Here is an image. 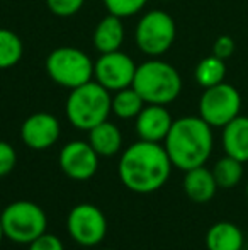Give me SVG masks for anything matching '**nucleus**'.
Listing matches in <instances>:
<instances>
[{"label": "nucleus", "instance_id": "8", "mask_svg": "<svg viewBox=\"0 0 248 250\" xmlns=\"http://www.w3.org/2000/svg\"><path fill=\"white\" fill-rule=\"evenodd\" d=\"M175 21L165 10H150L136 26V44L145 55L160 56L175 41Z\"/></svg>", "mask_w": 248, "mask_h": 250}, {"label": "nucleus", "instance_id": "29", "mask_svg": "<svg viewBox=\"0 0 248 250\" xmlns=\"http://www.w3.org/2000/svg\"><path fill=\"white\" fill-rule=\"evenodd\" d=\"M245 194H247V199H248V182H247V188H245Z\"/></svg>", "mask_w": 248, "mask_h": 250}, {"label": "nucleus", "instance_id": "10", "mask_svg": "<svg viewBox=\"0 0 248 250\" xmlns=\"http://www.w3.org/2000/svg\"><path fill=\"white\" fill-rule=\"evenodd\" d=\"M136 68L138 66L134 65L131 56L123 51L102 53L94 63V77L95 82L106 87L109 92H117L133 85Z\"/></svg>", "mask_w": 248, "mask_h": 250}, {"label": "nucleus", "instance_id": "18", "mask_svg": "<svg viewBox=\"0 0 248 250\" xmlns=\"http://www.w3.org/2000/svg\"><path fill=\"white\" fill-rule=\"evenodd\" d=\"M89 143L99 157H114L121 151L123 135L114 123L104 121L89 131Z\"/></svg>", "mask_w": 248, "mask_h": 250}, {"label": "nucleus", "instance_id": "21", "mask_svg": "<svg viewBox=\"0 0 248 250\" xmlns=\"http://www.w3.org/2000/svg\"><path fill=\"white\" fill-rule=\"evenodd\" d=\"M225 75H226L225 60L218 58L214 55L206 56L195 66V82L201 87H204V89L225 82Z\"/></svg>", "mask_w": 248, "mask_h": 250}, {"label": "nucleus", "instance_id": "5", "mask_svg": "<svg viewBox=\"0 0 248 250\" xmlns=\"http://www.w3.org/2000/svg\"><path fill=\"white\" fill-rule=\"evenodd\" d=\"M3 235L14 244L29 245L46 233L48 218L44 209L33 201L19 199L7 204L0 213Z\"/></svg>", "mask_w": 248, "mask_h": 250}, {"label": "nucleus", "instance_id": "13", "mask_svg": "<svg viewBox=\"0 0 248 250\" xmlns=\"http://www.w3.org/2000/svg\"><path fill=\"white\" fill-rule=\"evenodd\" d=\"M173 119L165 105L160 104H146L136 116V133L139 140L153 143H162L167 138Z\"/></svg>", "mask_w": 248, "mask_h": 250}, {"label": "nucleus", "instance_id": "22", "mask_svg": "<svg viewBox=\"0 0 248 250\" xmlns=\"http://www.w3.org/2000/svg\"><path fill=\"white\" fill-rule=\"evenodd\" d=\"M24 46L20 38L10 29L0 27V70L17 65L22 58Z\"/></svg>", "mask_w": 248, "mask_h": 250}, {"label": "nucleus", "instance_id": "2", "mask_svg": "<svg viewBox=\"0 0 248 250\" xmlns=\"http://www.w3.org/2000/svg\"><path fill=\"white\" fill-rule=\"evenodd\" d=\"M163 146L173 167L184 172L201 167L212 153V128L201 116H184L173 121Z\"/></svg>", "mask_w": 248, "mask_h": 250}, {"label": "nucleus", "instance_id": "25", "mask_svg": "<svg viewBox=\"0 0 248 250\" xmlns=\"http://www.w3.org/2000/svg\"><path fill=\"white\" fill-rule=\"evenodd\" d=\"M17 164V153L7 142H0V177H5L14 170Z\"/></svg>", "mask_w": 248, "mask_h": 250}, {"label": "nucleus", "instance_id": "15", "mask_svg": "<svg viewBox=\"0 0 248 250\" xmlns=\"http://www.w3.org/2000/svg\"><path fill=\"white\" fill-rule=\"evenodd\" d=\"M223 150L240 162H248V116H236L223 128Z\"/></svg>", "mask_w": 248, "mask_h": 250}, {"label": "nucleus", "instance_id": "24", "mask_svg": "<svg viewBox=\"0 0 248 250\" xmlns=\"http://www.w3.org/2000/svg\"><path fill=\"white\" fill-rule=\"evenodd\" d=\"M85 0H46V5L55 16L72 17L83 7Z\"/></svg>", "mask_w": 248, "mask_h": 250}, {"label": "nucleus", "instance_id": "30", "mask_svg": "<svg viewBox=\"0 0 248 250\" xmlns=\"http://www.w3.org/2000/svg\"><path fill=\"white\" fill-rule=\"evenodd\" d=\"M104 250H116V249H104Z\"/></svg>", "mask_w": 248, "mask_h": 250}, {"label": "nucleus", "instance_id": "14", "mask_svg": "<svg viewBox=\"0 0 248 250\" xmlns=\"http://www.w3.org/2000/svg\"><path fill=\"white\" fill-rule=\"evenodd\" d=\"M182 188L187 198L199 204L209 203L216 196V191H218V184H216L212 170L206 168L204 165L186 172Z\"/></svg>", "mask_w": 248, "mask_h": 250}, {"label": "nucleus", "instance_id": "12", "mask_svg": "<svg viewBox=\"0 0 248 250\" xmlns=\"http://www.w3.org/2000/svg\"><path fill=\"white\" fill-rule=\"evenodd\" d=\"M60 121L50 112H34L20 126V138L31 150H48L58 142Z\"/></svg>", "mask_w": 248, "mask_h": 250}, {"label": "nucleus", "instance_id": "6", "mask_svg": "<svg viewBox=\"0 0 248 250\" xmlns=\"http://www.w3.org/2000/svg\"><path fill=\"white\" fill-rule=\"evenodd\" d=\"M46 72L55 83L65 89H76L94 77V62L78 48H57L46 58Z\"/></svg>", "mask_w": 248, "mask_h": 250}, {"label": "nucleus", "instance_id": "23", "mask_svg": "<svg viewBox=\"0 0 248 250\" xmlns=\"http://www.w3.org/2000/svg\"><path fill=\"white\" fill-rule=\"evenodd\" d=\"M102 2L106 9L109 10V14L124 19V17H131L138 14L146 5L148 0H102Z\"/></svg>", "mask_w": 248, "mask_h": 250}, {"label": "nucleus", "instance_id": "28", "mask_svg": "<svg viewBox=\"0 0 248 250\" xmlns=\"http://www.w3.org/2000/svg\"><path fill=\"white\" fill-rule=\"evenodd\" d=\"M3 237H5V235H3V228H2V221H0V244H2V240H3Z\"/></svg>", "mask_w": 248, "mask_h": 250}, {"label": "nucleus", "instance_id": "3", "mask_svg": "<svg viewBox=\"0 0 248 250\" xmlns=\"http://www.w3.org/2000/svg\"><path fill=\"white\" fill-rule=\"evenodd\" d=\"M111 101H113V96L109 94V90L99 82L90 80L70 90L65 105L66 118L73 128L90 131L94 126L107 121L109 114L113 112Z\"/></svg>", "mask_w": 248, "mask_h": 250}, {"label": "nucleus", "instance_id": "31", "mask_svg": "<svg viewBox=\"0 0 248 250\" xmlns=\"http://www.w3.org/2000/svg\"><path fill=\"white\" fill-rule=\"evenodd\" d=\"M163 2H169V0H163Z\"/></svg>", "mask_w": 248, "mask_h": 250}, {"label": "nucleus", "instance_id": "7", "mask_svg": "<svg viewBox=\"0 0 248 250\" xmlns=\"http://www.w3.org/2000/svg\"><path fill=\"white\" fill-rule=\"evenodd\" d=\"M242 96L231 83H218L204 89L199 99V116L211 128H225L229 121L240 116Z\"/></svg>", "mask_w": 248, "mask_h": 250}, {"label": "nucleus", "instance_id": "11", "mask_svg": "<svg viewBox=\"0 0 248 250\" xmlns=\"http://www.w3.org/2000/svg\"><path fill=\"white\" fill-rule=\"evenodd\" d=\"M58 164L66 177L73 181H89L99 168V155L89 142L75 140L61 148Z\"/></svg>", "mask_w": 248, "mask_h": 250}, {"label": "nucleus", "instance_id": "9", "mask_svg": "<svg viewBox=\"0 0 248 250\" xmlns=\"http://www.w3.org/2000/svg\"><path fill=\"white\" fill-rule=\"evenodd\" d=\"M66 228L75 244L95 247L107 235V218L100 208L90 203H80L68 213Z\"/></svg>", "mask_w": 248, "mask_h": 250}, {"label": "nucleus", "instance_id": "27", "mask_svg": "<svg viewBox=\"0 0 248 250\" xmlns=\"http://www.w3.org/2000/svg\"><path fill=\"white\" fill-rule=\"evenodd\" d=\"M235 41H233L231 36H226V34H223V36H219L218 40L214 41V46H212V55L218 56V58L221 60H228L233 56V53H235Z\"/></svg>", "mask_w": 248, "mask_h": 250}, {"label": "nucleus", "instance_id": "26", "mask_svg": "<svg viewBox=\"0 0 248 250\" xmlns=\"http://www.w3.org/2000/svg\"><path fill=\"white\" fill-rule=\"evenodd\" d=\"M27 250H65L61 238L51 233H43L27 245Z\"/></svg>", "mask_w": 248, "mask_h": 250}, {"label": "nucleus", "instance_id": "1", "mask_svg": "<svg viewBox=\"0 0 248 250\" xmlns=\"http://www.w3.org/2000/svg\"><path fill=\"white\" fill-rule=\"evenodd\" d=\"M172 167L170 157L162 143L139 140L123 151L117 172L121 182L129 191L150 194L165 186Z\"/></svg>", "mask_w": 248, "mask_h": 250}, {"label": "nucleus", "instance_id": "16", "mask_svg": "<svg viewBox=\"0 0 248 250\" xmlns=\"http://www.w3.org/2000/svg\"><path fill=\"white\" fill-rule=\"evenodd\" d=\"M124 41V24L123 19L117 16H106L94 31V46L95 50L102 53L119 51Z\"/></svg>", "mask_w": 248, "mask_h": 250}, {"label": "nucleus", "instance_id": "17", "mask_svg": "<svg viewBox=\"0 0 248 250\" xmlns=\"http://www.w3.org/2000/svg\"><path fill=\"white\" fill-rule=\"evenodd\" d=\"M245 237L238 225L231 221H218L206 233L208 250H242Z\"/></svg>", "mask_w": 248, "mask_h": 250}, {"label": "nucleus", "instance_id": "19", "mask_svg": "<svg viewBox=\"0 0 248 250\" xmlns=\"http://www.w3.org/2000/svg\"><path fill=\"white\" fill-rule=\"evenodd\" d=\"M146 105L143 97L131 87L117 90L111 101V109L121 119H136V116L141 112V109Z\"/></svg>", "mask_w": 248, "mask_h": 250}, {"label": "nucleus", "instance_id": "20", "mask_svg": "<svg viewBox=\"0 0 248 250\" xmlns=\"http://www.w3.org/2000/svg\"><path fill=\"white\" fill-rule=\"evenodd\" d=\"M212 175L216 179V184L221 189H233L242 182L243 177V162L236 160V158L225 155L214 164L211 168Z\"/></svg>", "mask_w": 248, "mask_h": 250}, {"label": "nucleus", "instance_id": "4", "mask_svg": "<svg viewBox=\"0 0 248 250\" xmlns=\"http://www.w3.org/2000/svg\"><path fill=\"white\" fill-rule=\"evenodd\" d=\"M133 89L146 104L167 105L180 96L182 79L170 63L162 60H148L136 68Z\"/></svg>", "mask_w": 248, "mask_h": 250}]
</instances>
